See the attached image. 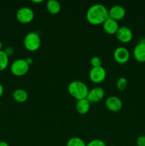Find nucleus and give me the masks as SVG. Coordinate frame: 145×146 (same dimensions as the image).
Segmentation results:
<instances>
[{
    "mask_svg": "<svg viewBox=\"0 0 145 146\" xmlns=\"http://www.w3.org/2000/svg\"><path fill=\"white\" fill-rule=\"evenodd\" d=\"M108 17L107 8L102 4H92L87 10L86 19L92 25L102 24Z\"/></svg>",
    "mask_w": 145,
    "mask_h": 146,
    "instance_id": "obj_1",
    "label": "nucleus"
},
{
    "mask_svg": "<svg viewBox=\"0 0 145 146\" xmlns=\"http://www.w3.org/2000/svg\"><path fill=\"white\" fill-rule=\"evenodd\" d=\"M68 91L71 96L78 101L87 98L88 91V87L84 82L80 81H72L68 84Z\"/></svg>",
    "mask_w": 145,
    "mask_h": 146,
    "instance_id": "obj_2",
    "label": "nucleus"
},
{
    "mask_svg": "<svg viewBox=\"0 0 145 146\" xmlns=\"http://www.w3.org/2000/svg\"><path fill=\"white\" fill-rule=\"evenodd\" d=\"M41 44V37L36 32L28 33L24 39V45L27 50L30 51H35L40 48Z\"/></svg>",
    "mask_w": 145,
    "mask_h": 146,
    "instance_id": "obj_3",
    "label": "nucleus"
},
{
    "mask_svg": "<svg viewBox=\"0 0 145 146\" xmlns=\"http://www.w3.org/2000/svg\"><path fill=\"white\" fill-rule=\"evenodd\" d=\"M29 64L24 58H17L11 64V73L16 76H22L27 74L29 69Z\"/></svg>",
    "mask_w": 145,
    "mask_h": 146,
    "instance_id": "obj_4",
    "label": "nucleus"
},
{
    "mask_svg": "<svg viewBox=\"0 0 145 146\" xmlns=\"http://www.w3.org/2000/svg\"><path fill=\"white\" fill-rule=\"evenodd\" d=\"M17 20L22 24H28L33 21L34 18V11L28 7H22L18 9L16 14Z\"/></svg>",
    "mask_w": 145,
    "mask_h": 146,
    "instance_id": "obj_5",
    "label": "nucleus"
},
{
    "mask_svg": "<svg viewBox=\"0 0 145 146\" xmlns=\"http://www.w3.org/2000/svg\"><path fill=\"white\" fill-rule=\"evenodd\" d=\"M107 73L102 66L92 67L89 72L90 79L95 84L102 82L106 78Z\"/></svg>",
    "mask_w": 145,
    "mask_h": 146,
    "instance_id": "obj_6",
    "label": "nucleus"
},
{
    "mask_svg": "<svg viewBox=\"0 0 145 146\" xmlns=\"http://www.w3.org/2000/svg\"><path fill=\"white\" fill-rule=\"evenodd\" d=\"M113 57L118 64H124L129 60L130 53L126 47L118 46L114 51Z\"/></svg>",
    "mask_w": 145,
    "mask_h": 146,
    "instance_id": "obj_7",
    "label": "nucleus"
},
{
    "mask_svg": "<svg viewBox=\"0 0 145 146\" xmlns=\"http://www.w3.org/2000/svg\"><path fill=\"white\" fill-rule=\"evenodd\" d=\"M105 106L109 111L117 112L122 109L123 103L119 97L116 96H109L105 101Z\"/></svg>",
    "mask_w": 145,
    "mask_h": 146,
    "instance_id": "obj_8",
    "label": "nucleus"
},
{
    "mask_svg": "<svg viewBox=\"0 0 145 146\" xmlns=\"http://www.w3.org/2000/svg\"><path fill=\"white\" fill-rule=\"evenodd\" d=\"M115 35L117 38L122 43L129 42L133 38V33L131 29L125 26L119 27Z\"/></svg>",
    "mask_w": 145,
    "mask_h": 146,
    "instance_id": "obj_9",
    "label": "nucleus"
},
{
    "mask_svg": "<svg viewBox=\"0 0 145 146\" xmlns=\"http://www.w3.org/2000/svg\"><path fill=\"white\" fill-rule=\"evenodd\" d=\"M125 14H126V10L125 7L119 4L112 6L109 9H108V15L109 18L117 21L122 19L125 17Z\"/></svg>",
    "mask_w": 145,
    "mask_h": 146,
    "instance_id": "obj_10",
    "label": "nucleus"
},
{
    "mask_svg": "<svg viewBox=\"0 0 145 146\" xmlns=\"http://www.w3.org/2000/svg\"><path fill=\"white\" fill-rule=\"evenodd\" d=\"M105 96V91L101 87H94L89 90L87 99L90 103H98L103 99Z\"/></svg>",
    "mask_w": 145,
    "mask_h": 146,
    "instance_id": "obj_11",
    "label": "nucleus"
},
{
    "mask_svg": "<svg viewBox=\"0 0 145 146\" xmlns=\"http://www.w3.org/2000/svg\"><path fill=\"white\" fill-rule=\"evenodd\" d=\"M133 56L139 62H145V38H142L134 46Z\"/></svg>",
    "mask_w": 145,
    "mask_h": 146,
    "instance_id": "obj_12",
    "label": "nucleus"
},
{
    "mask_svg": "<svg viewBox=\"0 0 145 146\" xmlns=\"http://www.w3.org/2000/svg\"><path fill=\"white\" fill-rule=\"evenodd\" d=\"M119 24L117 21L108 17L102 24V28L104 31L109 34H115L119 29Z\"/></svg>",
    "mask_w": 145,
    "mask_h": 146,
    "instance_id": "obj_13",
    "label": "nucleus"
},
{
    "mask_svg": "<svg viewBox=\"0 0 145 146\" xmlns=\"http://www.w3.org/2000/svg\"><path fill=\"white\" fill-rule=\"evenodd\" d=\"M90 108V103L88 101L87 98L78 100L77 101L75 109L78 113L82 114V115L87 113L89 111Z\"/></svg>",
    "mask_w": 145,
    "mask_h": 146,
    "instance_id": "obj_14",
    "label": "nucleus"
},
{
    "mask_svg": "<svg viewBox=\"0 0 145 146\" xmlns=\"http://www.w3.org/2000/svg\"><path fill=\"white\" fill-rule=\"evenodd\" d=\"M13 98L18 103H24L27 101L28 98V93L23 88H17L13 91Z\"/></svg>",
    "mask_w": 145,
    "mask_h": 146,
    "instance_id": "obj_15",
    "label": "nucleus"
},
{
    "mask_svg": "<svg viewBox=\"0 0 145 146\" xmlns=\"http://www.w3.org/2000/svg\"><path fill=\"white\" fill-rule=\"evenodd\" d=\"M46 9L51 14H57L61 11V5L56 0H48L46 3Z\"/></svg>",
    "mask_w": 145,
    "mask_h": 146,
    "instance_id": "obj_16",
    "label": "nucleus"
},
{
    "mask_svg": "<svg viewBox=\"0 0 145 146\" xmlns=\"http://www.w3.org/2000/svg\"><path fill=\"white\" fill-rule=\"evenodd\" d=\"M9 64V56L4 50H0V71H4Z\"/></svg>",
    "mask_w": 145,
    "mask_h": 146,
    "instance_id": "obj_17",
    "label": "nucleus"
},
{
    "mask_svg": "<svg viewBox=\"0 0 145 146\" xmlns=\"http://www.w3.org/2000/svg\"><path fill=\"white\" fill-rule=\"evenodd\" d=\"M66 146H86V143L82 138L75 136L68 139Z\"/></svg>",
    "mask_w": 145,
    "mask_h": 146,
    "instance_id": "obj_18",
    "label": "nucleus"
},
{
    "mask_svg": "<svg viewBox=\"0 0 145 146\" xmlns=\"http://www.w3.org/2000/svg\"><path fill=\"white\" fill-rule=\"evenodd\" d=\"M128 81L125 77H120L117 79L116 82V86L117 89L120 91H123L127 86Z\"/></svg>",
    "mask_w": 145,
    "mask_h": 146,
    "instance_id": "obj_19",
    "label": "nucleus"
},
{
    "mask_svg": "<svg viewBox=\"0 0 145 146\" xmlns=\"http://www.w3.org/2000/svg\"><path fill=\"white\" fill-rule=\"evenodd\" d=\"M90 64L92 67L102 66V60L99 56H92L90 59Z\"/></svg>",
    "mask_w": 145,
    "mask_h": 146,
    "instance_id": "obj_20",
    "label": "nucleus"
},
{
    "mask_svg": "<svg viewBox=\"0 0 145 146\" xmlns=\"http://www.w3.org/2000/svg\"><path fill=\"white\" fill-rule=\"evenodd\" d=\"M86 146H107L103 141L100 139H94L86 144Z\"/></svg>",
    "mask_w": 145,
    "mask_h": 146,
    "instance_id": "obj_21",
    "label": "nucleus"
},
{
    "mask_svg": "<svg viewBox=\"0 0 145 146\" xmlns=\"http://www.w3.org/2000/svg\"><path fill=\"white\" fill-rule=\"evenodd\" d=\"M136 146H145V135H140L136 141Z\"/></svg>",
    "mask_w": 145,
    "mask_h": 146,
    "instance_id": "obj_22",
    "label": "nucleus"
},
{
    "mask_svg": "<svg viewBox=\"0 0 145 146\" xmlns=\"http://www.w3.org/2000/svg\"><path fill=\"white\" fill-rule=\"evenodd\" d=\"M4 51H5L6 54H7V56H11L13 54H14V48H13V47L8 46L5 48Z\"/></svg>",
    "mask_w": 145,
    "mask_h": 146,
    "instance_id": "obj_23",
    "label": "nucleus"
},
{
    "mask_svg": "<svg viewBox=\"0 0 145 146\" xmlns=\"http://www.w3.org/2000/svg\"><path fill=\"white\" fill-rule=\"evenodd\" d=\"M3 94H4V87H3L2 84H0V98L2 96Z\"/></svg>",
    "mask_w": 145,
    "mask_h": 146,
    "instance_id": "obj_24",
    "label": "nucleus"
},
{
    "mask_svg": "<svg viewBox=\"0 0 145 146\" xmlns=\"http://www.w3.org/2000/svg\"><path fill=\"white\" fill-rule=\"evenodd\" d=\"M0 146H9L7 142L3 141H0Z\"/></svg>",
    "mask_w": 145,
    "mask_h": 146,
    "instance_id": "obj_25",
    "label": "nucleus"
},
{
    "mask_svg": "<svg viewBox=\"0 0 145 146\" xmlns=\"http://www.w3.org/2000/svg\"><path fill=\"white\" fill-rule=\"evenodd\" d=\"M26 60L27 63H28V64H29V66L31 65V64L33 63V59L31 58H30V57H28V58H26Z\"/></svg>",
    "mask_w": 145,
    "mask_h": 146,
    "instance_id": "obj_26",
    "label": "nucleus"
},
{
    "mask_svg": "<svg viewBox=\"0 0 145 146\" xmlns=\"http://www.w3.org/2000/svg\"><path fill=\"white\" fill-rule=\"evenodd\" d=\"M31 1H32L33 3H41V2H42L43 1L42 0H38H38H32Z\"/></svg>",
    "mask_w": 145,
    "mask_h": 146,
    "instance_id": "obj_27",
    "label": "nucleus"
},
{
    "mask_svg": "<svg viewBox=\"0 0 145 146\" xmlns=\"http://www.w3.org/2000/svg\"><path fill=\"white\" fill-rule=\"evenodd\" d=\"M1 48H2V43L0 41V50H1Z\"/></svg>",
    "mask_w": 145,
    "mask_h": 146,
    "instance_id": "obj_28",
    "label": "nucleus"
},
{
    "mask_svg": "<svg viewBox=\"0 0 145 146\" xmlns=\"http://www.w3.org/2000/svg\"><path fill=\"white\" fill-rule=\"evenodd\" d=\"M109 146H115V145H109Z\"/></svg>",
    "mask_w": 145,
    "mask_h": 146,
    "instance_id": "obj_29",
    "label": "nucleus"
},
{
    "mask_svg": "<svg viewBox=\"0 0 145 146\" xmlns=\"http://www.w3.org/2000/svg\"><path fill=\"white\" fill-rule=\"evenodd\" d=\"M0 106H1V103H0Z\"/></svg>",
    "mask_w": 145,
    "mask_h": 146,
    "instance_id": "obj_30",
    "label": "nucleus"
}]
</instances>
